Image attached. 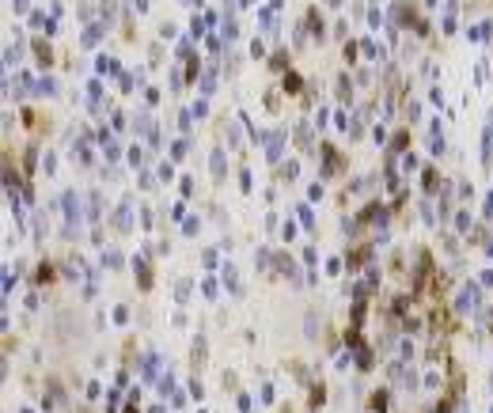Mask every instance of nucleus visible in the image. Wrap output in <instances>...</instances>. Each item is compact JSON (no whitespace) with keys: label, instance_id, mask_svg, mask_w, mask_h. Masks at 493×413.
I'll return each instance as SVG.
<instances>
[{"label":"nucleus","instance_id":"nucleus-2","mask_svg":"<svg viewBox=\"0 0 493 413\" xmlns=\"http://www.w3.org/2000/svg\"><path fill=\"white\" fill-rule=\"evenodd\" d=\"M270 159H281V133L270 137Z\"/></svg>","mask_w":493,"mask_h":413},{"label":"nucleus","instance_id":"nucleus-3","mask_svg":"<svg viewBox=\"0 0 493 413\" xmlns=\"http://www.w3.org/2000/svg\"><path fill=\"white\" fill-rule=\"evenodd\" d=\"M84 42H87V46H95V42H99V27H91V30H87V34H84Z\"/></svg>","mask_w":493,"mask_h":413},{"label":"nucleus","instance_id":"nucleus-1","mask_svg":"<svg viewBox=\"0 0 493 413\" xmlns=\"http://www.w3.org/2000/svg\"><path fill=\"white\" fill-rule=\"evenodd\" d=\"M474 307H478V292H474V288H467L463 296H459V311H474Z\"/></svg>","mask_w":493,"mask_h":413}]
</instances>
